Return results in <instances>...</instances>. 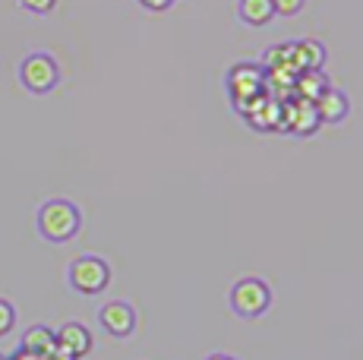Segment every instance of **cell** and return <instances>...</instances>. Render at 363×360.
Returning <instances> with one entry per match:
<instances>
[{"label": "cell", "mask_w": 363, "mask_h": 360, "mask_svg": "<svg viewBox=\"0 0 363 360\" xmlns=\"http://www.w3.org/2000/svg\"><path fill=\"white\" fill-rule=\"evenodd\" d=\"M45 360H76V357H73V354H67L64 348H54V351H51V354H48Z\"/></svg>", "instance_id": "20"}, {"label": "cell", "mask_w": 363, "mask_h": 360, "mask_svg": "<svg viewBox=\"0 0 363 360\" xmlns=\"http://www.w3.org/2000/svg\"><path fill=\"white\" fill-rule=\"evenodd\" d=\"M294 64H297V73H300V70H323V64H325V47L319 45L316 38L294 41Z\"/></svg>", "instance_id": "13"}, {"label": "cell", "mask_w": 363, "mask_h": 360, "mask_svg": "<svg viewBox=\"0 0 363 360\" xmlns=\"http://www.w3.org/2000/svg\"><path fill=\"white\" fill-rule=\"evenodd\" d=\"M206 360H237V357H231V354H208Z\"/></svg>", "instance_id": "21"}, {"label": "cell", "mask_w": 363, "mask_h": 360, "mask_svg": "<svg viewBox=\"0 0 363 360\" xmlns=\"http://www.w3.org/2000/svg\"><path fill=\"white\" fill-rule=\"evenodd\" d=\"M143 10H152V13H162V10H167V6L174 4V0H136Z\"/></svg>", "instance_id": "18"}, {"label": "cell", "mask_w": 363, "mask_h": 360, "mask_svg": "<svg viewBox=\"0 0 363 360\" xmlns=\"http://www.w3.org/2000/svg\"><path fill=\"white\" fill-rule=\"evenodd\" d=\"M228 95L237 111H243L250 101L265 95V67L256 60H240L228 70Z\"/></svg>", "instance_id": "3"}, {"label": "cell", "mask_w": 363, "mask_h": 360, "mask_svg": "<svg viewBox=\"0 0 363 360\" xmlns=\"http://www.w3.org/2000/svg\"><path fill=\"white\" fill-rule=\"evenodd\" d=\"M319 127H323V120H319L313 101H303V99H297V95L281 99V133L313 136Z\"/></svg>", "instance_id": "6"}, {"label": "cell", "mask_w": 363, "mask_h": 360, "mask_svg": "<svg viewBox=\"0 0 363 360\" xmlns=\"http://www.w3.org/2000/svg\"><path fill=\"white\" fill-rule=\"evenodd\" d=\"M19 82L29 89L32 95H48L57 89L60 82V67L48 51H32L19 64Z\"/></svg>", "instance_id": "4"}, {"label": "cell", "mask_w": 363, "mask_h": 360, "mask_svg": "<svg viewBox=\"0 0 363 360\" xmlns=\"http://www.w3.org/2000/svg\"><path fill=\"white\" fill-rule=\"evenodd\" d=\"M67 279H69V288H73L76 294L95 297L111 285V266L101 259V256H76V259L69 262Z\"/></svg>", "instance_id": "5"}, {"label": "cell", "mask_w": 363, "mask_h": 360, "mask_svg": "<svg viewBox=\"0 0 363 360\" xmlns=\"http://www.w3.org/2000/svg\"><path fill=\"white\" fill-rule=\"evenodd\" d=\"M243 120L250 123L253 130H259V133H281V99H275V95H259L256 101H250L247 108L240 111Z\"/></svg>", "instance_id": "7"}, {"label": "cell", "mask_w": 363, "mask_h": 360, "mask_svg": "<svg viewBox=\"0 0 363 360\" xmlns=\"http://www.w3.org/2000/svg\"><path fill=\"white\" fill-rule=\"evenodd\" d=\"M329 86L332 82L325 79L323 70H300L294 76V89H291V95H297V99H303V101H316Z\"/></svg>", "instance_id": "12"}, {"label": "cell", "mask_w": 363, "mask_h": 360, "mask_svg": "<svg viewBox=\"0 0 363 360\" xmlns=\"http://www.w3.org/2000/svg\"><path fill=\"white\" fill-rule=\"evenodd\" d=\"M306 0H272V6H275V16H297L300 10H303Z\"/></svg>", "instance_id": "16"}, {"label": "cell", "mask_w": 363, "mask_h": 360, "mask_svg": "<svg viewBox=\"0 0 363 360\" xmlns=\"http://www.w3.org/2000/svg\"><path fill=\"white\" fill-rule=\"evenodd\" d=\"M99 322L108 335L114 338H130L136 332V310L130 307L127 300H108L104 307L99 310Z\"/></svg>", "instance_id": "8"}, {"label": "cell", "mask_w": 363, "mask_h": 360, "mask_svg": "<svg viewBox=\"0 0 363 360\" xmlns=\"http://www.w3.org/2000/svg\"><path fill=\"white\" fill-rule=\"evenodd\" d=\"M19 348L32 351V354H38V357H48L57 348V335H54V329H48V325H32V329L23 332V344H19Z\"/></svg>", "instance_id": "14"}, {"label": "cell", "mask_w": 363, "mask_h": 360, "mask_svg": "<svg viewBox=\"0 0 363 360\" xmlns=\"http://www.w3.org/2000/svg\"><path fill=\"white\" fill-rule=\"evenodd\" d=\"M6 360H45V357H38V354H32V351H26V348H19L13 357H6Z\"/></svg>", "instance_id": "19"}, {"label": "cell", "mask_w": 363, "mask_h": 360, "mask_svg": "<svg viewBox=\"0 0 363 360\" xmlns=\"http://www.w3.org/2000/svg\"><path fill=\"white\" fill-rule=\"evenodd\" d=\"M35 225H38V234L48 244H67V240H73L76 234H79L82 212H79V206L69 203V199H48L38 209Z\"/></svg>", "instance_id": "1"}, {"label": "cell", "mask_w": 363, "mask_h": 360, "mask_svg": "<svg viewBox=\"0 0 363 360\" xmlns=\"http://www.w3.org/2000/svg\"><path fill=\"white\" fill-rule=\"evenodd\" d=\"M228 303H231L234 316H240V320H259L272 307V288L256 275L237 279L231 285V294H228Z\"/></svg>", "instance_id": "2"}, {"label": "cell", "mask_w": 363, "mask_h": 360, "mask_svg": "<svg viewBox=\"0 0 363 360\" xmlns=\"http://www.w3.org/2000/svg\"><path fill=\"white\" fill-rule=\"evenodd\" d=\"M54 335H57V348H64L67 354H73L76 360L86 357L89 351H92V344H95V342H92V332H89L82 322H67V325H60Z\"/></svg>", "instance_id": "10"}, {"label": "cell", "mask_w": 363, "mask_h": 360, "mask_svg": "<svg viewBox=\"0 0 363 360\" xmlns=\"http://www.w3.org/2000/svg\"><path fill=\"white\" fill-rule=\"evenodd\" d=\"M13 325H16V307L10 300H0V338L10 335Z\"/></svg>", "instance_id": "15"}, {"label": "cell", "mask_w": 363, "mask_h": 360, "mask_svg": "<svg viewBox=\"0 0 363 360\" xmlns=\"http://www.w3.org/2000/svg\"><path fill=\"white\" fill-rule=\"evenodd\" d=\"M19 6H23V10H29V13H35V16H48V13L57 6V0H19Z\"/></svg>", "instance_id": "17"}, {"label": "cell", "mask_w": 363, "mask_h": 360, "mask_svg": "<svg viewBox=\"0 0 363 360\" xmlns=\"http://www.w3.org/2000/svg\"><path fill=\"white\" fill-rule=\"evenodd\" d=\"M237 19L250 29H265L275 19L272 0H237Z\"/></svg>", "instance_id": "11"}, {"label": "cell", "mask_w": 363, "mask_h": 360, "mask_svg": "<svg viewBox=\"0 0 363 360\" xmlns=\"http://www.w3.org/2000/svg\"><path fill=\"white\" fill-rule=\"evenodd\" d=\"M313 105H316L319 120L329 123V127H335V123H341V120H347V114H351V99H347L341 89H335V86L325 89V92L319 95Z\"/></svg>", "instance_id": "9"}, {"label": "cell", "mask_w": 363, "mask_h": 360, "mask_svg": "<svg viewBox=\"0 0 363 360\" xmlns=\"http://www.w3.org/2000/svg\"><path fill=\"white\" fill-rule=\"evenodd\" d=\"M0 360H6V357H4V354H0Z\"/></svg>", "instance_id": "22"}]
</instances>
